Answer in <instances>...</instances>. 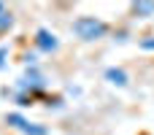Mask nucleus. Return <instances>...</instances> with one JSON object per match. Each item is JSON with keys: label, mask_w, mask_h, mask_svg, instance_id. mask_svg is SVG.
<instances>
[{"label": "nucleus", "mask_w": 154, "mask_h": 135, "mask_svg": "<svg viewBox=\"0 0 154 135\" xmlns=\"http://www.w3.org/2000/svg\"><path fill=\"white\" fill-rule=\"evenodd\" d=\"M70 30H73V35H76L79 41L92 43V41L106 38L111 27H108V22H103L100 16H79V19H73Z\"/></svg>", "instance_id": "f257e3e1"}, {"label": "nucleus", "mask_w": 154, "mask_h": 135, "mask_svg": "<svg viewBox=\"0 0 154 135\" xmlns=\"http://www.w3.org/2000/svg\"><path fill=\"white\" fill-rule=\"evenodd\" d=\"M14 89H16V92H27V95H41V92L46 89V76L38 70V65H27L24 76L16 78Z\"/></svg>", "instance_id": "f03ea898"}, {"label": "nucleus", "mask_w": 154, "mask_h": 135, "mask_svg": "<svg viewBox=\"0 0 154 135\" xmlns=\"http://www.w3.org/2000/svg\"><path fill=\"white\" fill-rule=\"evenodd\" d=\"M5 124H8L11 130L22 133V135H49V127H46V124H38V122H30L27 116L16 114V111L5 114Z\"/></svg>", "instance_id": "7ed1b4c3"}, {"label": "nucleus", "mask_w": 154, "mask_h": 135, "mask_svg": "<svg viewBox=\"0 0 154 135\" xmlns=\"http://www.w3.org/2000/svg\"><path fill=\"white\" fill-rule=\"evenodd\" d=\"M35 49L43 51V54H54V51L60 49V38H57L51 30L38 27V30H35Z\"/></svg>", "instance_id": "20e7f679"}, {"label": "nucleus", "mask_w": 154, "mask_h": 135, "mask_svg": "<svg viewBox=\"0 0 154 135\" xmlns=\"http://www.w3.org/2000/svg\"><path fill=\"white\" fill-rule=\"evenodd\" d=\"M103 78H106L111 87H127V84H130V76H127L125 68H106Z\"/></svg>", "instance_id": "39448f33"}, {"label": "nucleus", "mask_w": 154, "mask_h": 135, "mask_svg": "<svg viewBox=\"0 0 154 135\" xmlns=\"http://www.w3.org/2000/svg\"><path fill=\"white\" fill-rule=\"evenodd\" d=\"M130 11L135 19H152L154 16V0H133Z\"/></svg>", "instance_id": "423d86ee"}, {"label": "nucleus", "mask_w": 154, "mask_h": 135, "mask_svg": "<svg viewBox=\"0 0 154 135\" xmlns=\"http://www.w3.org/2000/svg\"><path fill=\"white\" fill-rule=\"evenodd\" d=\"M11 27H14V14L0 11V35H3V32H8Z\"/></svg>", "instance_id": "0eeeda50"}, {"label": "nucleus", "mask_w": 154, "mask_h": 135, "mask_svg": "<svg viewBox=\"0 0 154 135\" xmlns=\"http://www.w3.org/2000/svg\"><path fill=\"white\" fill-rule=\"evenodd\" d=\"M138 46H141L143 51H154V35H146V38H141V41H138Z\"/></svg>", "instance_id": "6e6552de"}, {"label": "nucleus", "mask_w": 154, "mask_h": 135, "mask_svg": "<svg viewBox=\"0 0 154 135\" xmlns=\"http://www.w3.org/2000/svg\"><path fill=\"white\" fill-rule=\"evenodd\" d=\"M22 62H24V65H38V54H35V51H27V54L22 57Z\"/></svg>", "instance_id": "1a4fd4ad"}, {"label": "nucleus", "mask_w": 154, "mask_h": 135, "mask_svg": "<svg viewBox=\"0 0 154 135\" xmlns=\"http://www.w3.org/2000/svg\"><path fill=\"white\" fill-rule=\"evenodd\" d=\"M5 60H8V46H0V70L5 68Z\"/></svg>", "instance_id": "9d476101"}, {"label": "nucleus", "mask_w": 154, "mask_h": 135, "mask_svg": "<svg viewBox=\"0 0 154 135\" xmlns=\"http://www.w3.org/2000/svg\"><path fill=\"white\" fill-rule=\"evenodd\" d=\"M114 41H119V43H125V41H127V32H125V30H122V32H116V35H114Z\"/></svg>", "instance_id": "9b49d317"}, {"label": "nucleus", "mask_w": 154, "mask_h": 135, "mask_svg": "<svg viewBox=\"0 0 154 135\" xmlns=\"http://www.w3.org/2000/svg\"><path fill=\"white\" fill-rule=\"evenodd\" d=\"M0 11H3V0H0Z\"/></svg>", "instance_id": "f8f14e48"}]
</instances>
